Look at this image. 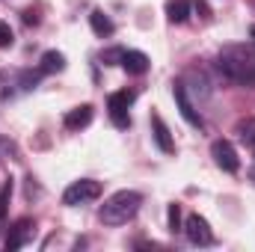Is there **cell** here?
<instances>
[{
	"label": "cell",
	"instance_id": "3",
	"mask_svg": "<svg viewBox=\"0 0 255 252\" xmlns=\"http://www.w3.org/2000/svg\"><path fill=\"white\" fill-rule=\"evenodd\" d=\"M101 196V184L92 181V178H80L74 184H68L63 193V205L68 208H77V205H86V202H95Z\"/></svg>",
	"mask_w": 255,
	"mask_h": 252
},
{
	"label": "cell",
	"instance_id": "22",
	"mask_svg": "<svg viewBox=\"0 0 255 252\" xmlns=\"http://www.w3.org/2000/svg\"><path fill=\"white\" fill-rule=\"evenodd\" d=\"M24 24H39V15H36L33 9H27V12H24Z\"/></svg>",
	"mask_w": 255,
	"mask_h": 252
},
{
	"label": "cell",
	"instance_id": "23",
	"mask_svg": "<svg viewBox=\"0 0 255 252\" xmlns=\"http://www.w3.org/2000/svg\"><path fill=\"white\" fill-rule=\"evenodd\" d=\"M250 178H253V181H255V166H253V169H250Z\"/></svg>",
	"mask_w": 255,
	"mask_h": 252
},
{
	"label": "cell",
	"instance_id": "10",
	"mask_svg": "<svg viewBox=\"0 0 255 252\" xmlns=\"http://www.w3.org/2000/svg\"><path fill=\"white\" fill-rule=\"evenodd\" d=\"M122 68H125L128 74H133V77H139V74H145L148 68H151V60L142 54V51H125L122 54Z\"/></svg>",
	"mask_w": 255,
	"mask_h": 252
},
{
	"label": "cell",
	"instance_id": "21",
	"mask_svg": "<svg viewBox=\"0 0 255 252\" xmlns=\"http://www.w3.org/2000/svg\"><path fill=\"white\" fill-rule=\"evenodd\" d=\"M193 9H196V12H199L205 21H211V6H208L205 0H193Z\"/></svg>",
	"mask_w": 255,
	"mask_h": 252
},
{
	"label": "cell",
	"instance_id": "11",
	"mask_svg": "<svg viewBox=\"0 0 255 252\" xmlns=\"http://www.w3.org/2000/svg\"><path fill=\"white\" fill-rule=\"evenodd\" d=\"M92 116H95L92 104H80V107H74V110L65 113V127L68 130H80V127H86L92 122Z\"/></svg>",
	"mask_w": 255,
	"mask_h": 252
},
{
	"label": "cell",
	"instance_id": "8",
	"mask_svg": "<svg viewBox=\"0 0 255 252\" xmlns=\"http://www.w3.org/2000/svg\"><path fill=\"white\" fill-rule=\"evenodd\" d=\"M33 220H18L12 229H9V235H6V252H15V250H21V247H27V241L33 238Z\"/></svg>",
	"mask_w": 255,
	"mask_h": 252
},
{
	"label": "cell",
	"instance_id": "14",
	"mask_svg": "<svg viewBox=\"0 0 255 252\" xmlns=\"http://www.w3.org/2000/svg\"><path fill=\"white\" fill-rule=\"evenodd\" d=\"M39 68H42L45 74H57V71H63V68H65V57L60 54V51H45Z\"/></svg>",
	"mask_w": 255,
	"mask_h": 252
},
{
	"label": "cell",
	"instance_id": "15",
	"mask_svg": "<svg viewBox=\"0 0 255 252\" xmlns=\"http://www.w3.org/2000/svg\"><path fill=\"white\" fill-rule=\"evenodd\" d=\"M235 133H238L247 145H253L255 148V119H241L238 127H235Z\"/></svg>",
	"mask_w": 255,
	"mask_h": 252
},
{
	"label": "cell",
	"instance_id": "17",
	"mask_svg": "<svg viewBox=\"0 0 255 252\" xmlns=\"http://www.w3.org/2000/svg\"><path fill=\"white\" fill-rule=\"evenodd\" d=\"M42 74H45L42 68H39V71H21V86H24V89H36L39 80H42Z\"/></svg>",
	"mask_w": 255,
	"mask_h": 252
},
{
	"label": "cell",
	"instance_id": "1",
	"mask_svg": "<svg viewBox=\"0 0 255 252\" xmlns=\"http://www.w3.org/2000/svg\"><path fill=\"white\" fill-rule=\"evenodd\" d=\"M217 68L235 83L255 86V54L247 45H226L217 57Z\"/></svg>",
	"mask_w": 255,
	"mask_h": 252
},
{
	"label": "cell",
	"instance_id": "6",
	"mask_svg": "<svg viewBox=\"0 0 255 252\" xmlns=\"http://www.w3.org/2000/svg\"><path fill=\"white\" fill-rule=\"evenodd\" d=\"M184 232H187V241H190L193 247H211L214 244V232H211L208 220L199 217V214H190L184 220Z\"/></svg>",
	"mask_w": 255,
	"mask_h": 252
},
{
	"label": "cell",
	"instance_id": "12",
	"mask_svg": "<svg viewBox=\"0 0 255 252\" xmlns=\"http://www.w3.org/2000/svg\"><path fill=\"white\" fill-rule=\"evenodd\" d=\"M190 9H193L190 0H166V18L172 24H184L190 18Z\"/></svg>",
	"mask_w": 255,
	"mask_h": 252
},
{
	"label": "cell",
	"instance_id": "19",
	"mask_svg": "<svg viewBox=\"0 0 255 252\" xmlns=\"http://www.w3.org/2000/svg\"><path fill=\"white\" fill-rule=\"evenodd\" d=\"M15 45V33L6 21H0V48H12Z\"/></svg>",
	"mask_w": 255,
	"mask_h": 252
},
{
	"label": "cell",
	"instance_id": "2",
	"mask_svg": "<svg viewBox=\"0 0 255 252\" xmlns=\"http://www.w3.org/2000/svg\"><path fill=\"white\" fill-rule=\"evenodd\" d=\"M139 205H142V196H139L136 190H119V193H113V196L101 205L98 217H101L104 226H125L128 220L136 217Z\"/></svg>",
	"mask_w": 255,
	"mask_h": 252
},
{
	"label": "cell",
	"instance_id": "4",
	"mask_svg": "<svg viewBox=\"0 0 255 252\" xmlns=\"http://www.w3.org/2000/svg\"><path fill=\"white\" fill-rule=\"evenodd\" d=\"M133 92H128V89H122V92H113L110 98H107V110H110V119H113V125L119 127V130H125L128 125H130V116H128V107L133 104Z\"/></svg>",
	"mask_w": 255,
	"mask_h": 252
},
{
	"label": "cell",
	"instance_id": "16",
	"mask_svg": "<svg viewBox=\"0 0 255 252\" xmlns=\"http://www.w3.org/2000/svg\"><path fill=\"white\" fill-rule=\"evenodd\" d=\"M184 229V223H181V205H169V232L175 235V232H181Z\"/></svg>",
	"mask_w": 255,
	"mask_h": 252
},
{
	"label": "cell",
	"instance_id": "7",
	"mask_svg": "<svg viewBox=\"0 0 255 252\" xmlns=\"http://www.w3.org/2000/svg\"><path fill=\"white\" fill-rule=\"evenodd\" d=\"M211 157L223 172H238L241 169V157H238V151H235V145L229 139H217L211 145Z\"/></svg>",
	"mask_w": 255,
	"mask_h": 252
},
{
	"label": "cell",
	"instance_id": "9",
	"mask_svg": "<svg viewBox=\"0 0 255 252\" xmlns=\"http://www.w3.org/2000/svg\"><path fill=\"white\" fill-rule=\"evenodd\" d=\"M151 136H154V142H157V148L163 151V154H172L175 151V139H172V133H169V127L166 122L160 119V113H151Z\"/></svg>",
	"mask_w": 255,
	"mask_h": 252
},
{
	"label": "cell",
	"instance_id": "20",
	"mask_svg": "<svg viewBox=\"0 0 255 252\" xmlns=\"http://www.w3.org/2000/svg\"><path fill=\"white\" fill-rule=\"evenodd\" d=\"M9 196H12V181H6V184H3V190H0V220H3V214H6Z\"/></svg>",
	"mask_w": 255,
	"mask_h": 252
},
{
	"label": "cell",
	"instance_id": "18",
	"mask_svg": "<svg viewBox=\"0 0 255 252\" xmlns=\"http://www.w3.org/2000/svg\"><path fill=\"white\" fill-rule=\"evenodd\" d=\"M122 54H125V48H107V51L101 54V63H104V65L122 63Z\"/></svg>",
	"mask_w": 255,
	"mask_h": 252
},
{
	"label": "cell",
	"instance_id": "5",
	"mask_svg": "<svg viewBox=\"0 0 255 252\" xmlns=\"http://www.w3.org/2000/svg\"><path fill=\"white\" fill-rule=\"evenodd\" d=\"M172 98H175V104H178V113L184 116V122L190 127H205V119L199 116V110L193 107V101H190V95H187V86L184 83H172Z\"/></svg>",
	"mask_w": 255,
	"mask_h": 252
},
{
	"label": "cell",
	"instance_id": "13",
	"mask_svg": "<svg viewBox=\"0 0 255 252\" xmlns=\"http://www.w3.org/2000/svg\"><path fill=\"white\" fill-rule=\"evenodd\" d=\"M89 24H92V33L95 36H101V39H107V36H113V21H110V15H104L101 9H92V15H89Z\"/></svg>",
	"mask_w": 255,
	"mask_h": 252
}]
</instances>
